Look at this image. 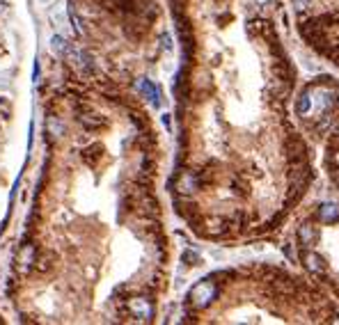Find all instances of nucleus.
Returning a JSON list of instances; mask_svg holds the SVG:
<instances>
[{"instance_id": "obj_10", "label": "nucleus", "mask_w": 339, "mask_h": 325, "mask_svg": "<svg viewBox=\"0 0 339 325\" xmlns=\"http://www.w3.org/2000/svg\"><path fill=\"white\" fill-rule=\"evenodd\" d=\"M51 48H53V53H60V55H65V53H69L71 48H69V44H67V39L65 37H60V35H55L53 39H51Z\"/></svg>"}, {"instance_id": "obj_15", "label": "nucleus", "mask_w": 339, "mask_h": 325, "mask_svg": "<svg viewBox=\"0 0 339 325\" xmlns=\"http://www.w3.org/2000/svg\"><path fill=\"white\" fill-rule=\"evenodd\" d=\"M5 7H7V5H5V2H0V14L5 12Z\"/></svg>"}, {"instance_id": "obj_2", "label": "nucleus", "mask_w": 339, "mask_h": 325, "mask_svg": "<svg viewBox=\"0 0 339 325\" xmlns=\"http://www.w3.org/2000/svg\"><path fill=\"white\" fill-rule=\"evenodd\" d=\"M129 309H131V314L140 321H151V316H154V309H151L149 300H144V298H133V300H129Z\"/></svg>"}, {"instance_id": "obj_4", "label": "nucleus", "mask_w": 339, "mask_h": 325, "mask_svg": "<svg viewBox=\"0 0 339 325\" xmlns=\"http://www.w3.org/2000/svg\"><path fill=\"white\" fill-rule=\"evenodd\" d=\"M140 92L151 101V106H161V94H158V87H156L151 80H140Z\"/></svg>"}, {"instance_id": "obj_14", "label": "nucleus", "mask_w": 339, "mask_h": 325, "mask_svg": "<svg viewBox=\"0 0 339 325\" xmlns=\"http://www.w3.org/2000/svg\"><path fill=\"white\" fill-rule=\"evenodd\" d=\"M335 184H337V186H339V170H337V172H335Z\"/></svg>"}, {"instance_id": "obj_13", "label": "nucleus", "mask_w": 339, "mask_h": 325, "mask_svg": "<svg viewBox=\"0 0 339 325\" xmlns=\"http://www.w3.org/2000/svg\"><path fill=\"white\" fill-rule=\"evenodd\" d=\"M161 42H163V46H165L167 51L172 48V44H170V37H167V35H163V39H161Z\"/></svg>"}, {"instance_id": "obj_1", "label": "nucleus", "mask_w": 339, "mask_h": 325, "mask_svg": "<svg viewBox=\"0 0 339 325\" xmlns=\"http://www.w3.org/2000/svg\"><path fill=\"white\" fill-rule=\"evenodd\" d=\"M215 296H218V286H215L213 279H202V282H197L191 289L188 302H191L195 309H204L215 300Z\"/></svg>"}, {"instance_id": "obj_5", "label": "nucleus", "mask_w": 339, "mask_h": 325, "mask_svg": "<svg viewBox=\"0 0 339 325\" xmlns=\"http://www.w3.org/2000/svg\"><path fill=\"white\" fill-rule=\"evenodd\" d=\"M319 218H321V222H335V220H339V204H333V201H328V204H321V208H319Z\"/></svg>"}, {"instance_id": "obj_7", "label": "nucleus", "mask_w": 339, "mask_h": 325, "mask_svg": "<svg viewBox=\"0 0 339 325\" xmlns=\"http://www.w3.org/2000/svg\"><path fill=\"white\" fill-rule=\"evenodd\" d=\"M195 186H197V179L193 177L191 172H186L184 177H181V181H179V193H186V195H188V193L195 190Z\"/></svg>"}, {"instance_id": "obj_12", "label": "nucleus", "mask_w": 339, "mask_h": 325, "mask_svg": "<svg viewBox=\"0 0 339 325\" xmlns=\"http://www.w3.org/2000/svg\"><path fill=\"white\" fill-rule=\"evenodd\" d=\"M310 2H312V0H293V7L303 12V9H307V7H310Z\"/></svg>"}, {"instance_id": "obj_8", "label": "nucleus", "mask_w": 339, "mask_h": 325, "mask_svg": "<svg viewBox=\"0 0 339 325\" xmlns=\"http://www.w3.org/2000/svg\"><path fill=\"white\" fill-rule=\"evenodd\" d=\"M298 236H300V243H303V245H312V243L316 241V231H314V227L303 225L300 229H298Z\"/></svg>"}, {"instance_id": "obj_6", "label": "nucleus", "mask_w": 339, "mask_h": 325, "mask_svg": "<svg viewBox=\"0 0 339 325\" xmlns=\"http://www.w3.org/2000/svg\"><path fill=\"white\" fill-rule=\"evenodd\" d=\"M303 261H305V266H307V270H312V272H323L326 270L323 259L319 255H314V252H307V255L303 257Z\"/></svg>"}, {"instance_id": "obj_11", "label": "nucleus", "mask_w": 339, "mask_h": 325, "mask_svg": "<svg viewBox=\"0 0 339 325\" xmlns=\"http://www.w3.org/2000/svg\"><path fill=\"white\" fill-rule=\"evenodd\" d=\"M184 261L188 263V266H197V263H200V255L188 250V252H184Z\"/></svg>"}, {"instance_id": "obj_3", "label": "nucleus", "mask_w": 339, "mask_h": 325, "mask_svg": "<svg viewBox=\"0 0 339 325\" xmlns=\"http://www.w3.org/2000/svg\"><path fill=\"white\" fill-rule=\"evenodd\" d=\"M286 147V154H289V158L293 160V163H300V160L305 158V151H307V147H305V142L300 135H291L289 140L284 142Z\"/></svg>"}, {"instance_id": "obj_9", "label": "nucleus", "mask_w": 339, "mask_h": 325, "mask_svg": "<svg viewBox=\"0 0 339 325\" xmlns=\"http://www.w3.org/2000/svg\"><path fill=\"white\" fill-rule=\"evenodd\" d=\"M296 110H298V115H300V117H303V115H307L312 110V94H310V92H305V94L298 99Z\"/></svg>"}]
</instances>
